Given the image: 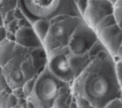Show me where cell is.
<instances>
[{"label":"cell","instance_id":"7a4b0ae2","mask_svg":"<svg viewBox=\"0 0 122 108\" xmlns=\"http://www.w3.org/2000/svg\"><path fill=\"white\" fill-rule=\"evenodd\" d=\"M70 86L54 76L46 66L37 75L34 87L27 99L35 108H52L59 94Z\"/></svg>","mask_w":122,"mask_h":108},{"label":"cell","instance_id":"5bb4252c","mask_svg":"<svg viewBox=\"0 0 122 108\" xmlns=\"http://www.w3.org/2000/svg\"><path fill=\"white\" fill-rule=\"evenodd\" d=\"M10 92L7 90L0 91V108H6V102Z\"/></svg>","mask_w":122,"mask_h":108},{"label":"cell","instance_id":"6da1fadb","mask_svg":"<svg viewBox=\"0 0 122 108\" xmlns=\"http://www.w3.org/2000/svg\"><path fill=\"white\" fill-rule=\"evenodd\" d=\"M115 61L107 50L100 53L71 83L73 95L85 98L94 108H103L112 100L122 98Z\"/></svg>","mask_w":122,"mask_h":108},{"label":"cell","instance_id":"5b68a950","mask_svg":"<svg viewBox=\"0 0 122 108\" xmlns=\"http://www.w3.org/2000/svg\"><path fill=\"white\" fill-rule=\"evenodd\" d=\"M46 67L49 70L61 81L71 84L74 79L67 46L54 49L48 53Z\"/></svg>","mask_w":122,"mask_h":108},{"label":"cell","instance_id":"ba28073f","mask_svg":"<svg viewBox=\"0 0 122 108\" xmlns=\"http://www.w3.org/2000/svg\"><path fill=\"white\" fill-rule=\"evenodd\" d=\"M74 100V96L71 92V86L64 88L56 99L53 108H70Z\"/></svg>","mask_w":122,"mask_h":108},{"label":"cell","instance_id":"3957f363","mask_svg":"<svg viewBox=\"0 0 122 108\" xmlns=\"http://www.w3.org/2000/svg\"><path fill=\"white\" fill-rule=\"evenodd\" d=\"M83 20L79 16H65L53 22L44 34L42 46L47 53L67 46L76 29Z\"/></svg>","mask_w":122,"mask_h":108},{"label":"cell","instance_id":"e0dca14e","mask_svg":"<svg viewBox=\"0 0 122 108\" xmlns=\"http://www.w3.org/2000/svg\"><path fill=\"white\" fill-rule=\"evenodd\" d=\"M70 108H77L76 103L75 102V100H74H74H73V101L72 102L71 106H70Z\"/></svg>","mask_w":122,"mask_h":108},{"label":"cell","instance_id":"4fadbf2b","mask_svg":"<svg viewBox=\"0 0 122 108\" xmlns=\"http://www.w3.org/2000/svg\"><path fill=\"white\" fill-rule=\"evenodd\" d=\"M103 108H122V98H118L112 100Z\"/></svg>","mask_w":122,"mask_h":108},{"label":"cell","instance_id":"ac0fdd59","mask_svg":"<svg viewBox=\"0 0 122 108\" xmlns=\"http://www.w3.org/2000/svg\"><path fill=\"white\" fill-rule=\"evenodd\" d=\"M20 108V107H19V106H16L15 107H14V108Z\"/></svg>","mask_w":122,"mask_h":108},{"label":"cell","instance_id":"8fae6325","mask_svg":"<svg viewBox=\"0 0 122 108\" xmlns=\"http://www.w3.org/2000/svg\"><path fill=\"white\" fill-rule=\"evenodd\" d=\"M7 90L12 92V89L9 87L7 81L3 74L2 67L0 66V91Z\"/></svg>","mask_w":122,"mask_h":108},{"label":"cell","instance_id":"7c38bea8","mask_svg":"<svg viewBox=\"0 0 122 108\" xmlns=\"http://www.w3.org/2000/svg\"><path fill=\"white\" fill-rule=\"evenodd\" d=\"M17 105L18 98L12 91L8 95L6 102V108H13Z\"/></svg>","mask_w":122,"mask_h":108},{"label":"cell","instance_id":"2e32d148","mask_svg":"<svg viewBox=\"0 0 122 108\" xmlns=\"http://www.w3.org/2000/svg\"><path fill=\"white\" fill-rule=\"evenodd\" d=\"M4 25V21H3V19L2 16V14L1 12H0V26H3Z\"/></svg>","mask_w":122,"mask_h":108},{"label":"cell","instance_id":"8992f818","mask_svg":"<svg viewBox=\"0 0 122 108\" xmlns=\"http://www.w3.org/2000/svg\"><path fill=\"white\" fill-rule=\"evenodd\" d=\"M98 40L97 34L83 22L74 32L67 47L73 54L89 55L91 49Z\"/></svg>","mask_w":122,"mask_h":108},{"label":"cell","instance_id":"277c9868","mask_svg":"<svg viewBox=\"0 0 122 108\" xmlns=\"http://www.w3.org/2000/svg\"><path fill=\"white\" fill-rule=\"evenodd\" d=\"M20 8L27 16L36 20H50L64 11L65 0H19Z\"/></svg>","mask_w":122,"mask_h":108},{"label":"cell","instance_id":"52a82bcc","mask_svg":"<svg viewBox=\"0 0 122 108\" xmlns=\"http://www.w3.org/2000/svg\"><path fill=\"white\" fill-rule=\"evenodd\" d=\"M16 43L5 39L0 43V66L3 67L13 57Z\"/></svg>","mask_w":122,"mask_h":108},{"label":"cell","instance_id":"30bf717a","mask_svg":"<svg viewBox=\"0 0 122 108\" xmlns=\"http://www.w3.org/2000/svg\"><path fill=\"white\" fill-rule=\"evenodd\" d=\"M77 108H90L91 105L85 98L79 96H73Z\"/></svg>","mask_w":122,"mask_h":108},{"label":"cell","instance_id":"9c48e42d","mask_svg":"<svg viewBox=\"0 0 122 108\" xmlns=\"http://www.w3.org/2000/svg\"><path fill=\"white\" fill-rule=\"evenodd\" d=\"M36 76L34 77L33 78H31L28 80H27L23 84L22 87V89L23 92L25 95V96L27 98L30 93H31V91L33 89V88L34 86Z\"/></svg>","mask_w":122,"mask_h":108},{"label":"cell","instance_id":"9a60e30c","mask_svg":"<svg viewBox=\"0 0 122 108\" xmlns=\"http://www.w3.org/2000/svg\"><path fill=\"white\" fill-rule=\"evenodd\" d=\"M7 30L3 26H0V43L6 39Z\"/></svg>","mask_w":122,"mask_h":108}]
</instances>
